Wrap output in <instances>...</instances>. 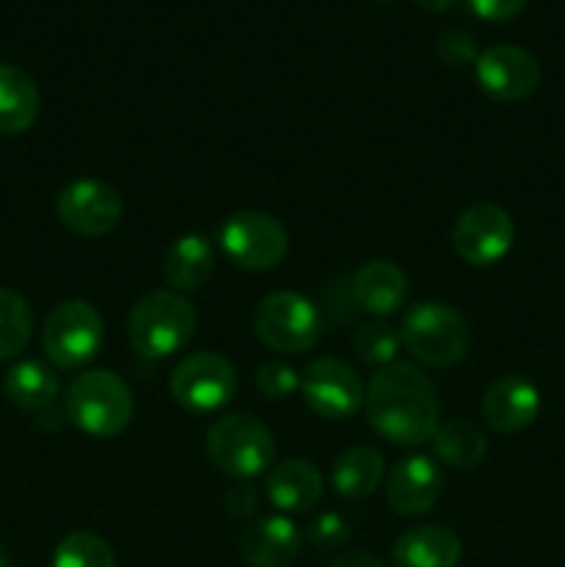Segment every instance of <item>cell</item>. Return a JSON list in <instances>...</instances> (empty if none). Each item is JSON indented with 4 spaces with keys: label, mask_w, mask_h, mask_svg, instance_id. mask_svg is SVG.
<instances>
[{
    "label": "cell",
    "mask_w": 565,
    "mask_h": 567,
    "mask_svg": "<svg viewBox=\"0 0 565 567\" xmlns=\"http://www.w3.org/2000/svg\"><path fill=\"white\" fill-rule=\"evenodd\" d=\"M210 463L233 480H255L275 463V437L269 426L249 413L216 419L205 435Z\"/></svg>",
    "instance_id": "5b68a950"
},
{
    "label": "cell",
    "mask_w": 565,
    "mask_h": 567,
    "mask_svg": "<svg viewBox=\"0 0 565 567\" xmlns=\"http://www.w3.org/2000/svg\"><path fill=\"white\" fill-rule=\"evenodd\" d=\"M170 391L188 413H216L236 396V369L225 354L194 352L175 365Z\"/></svg>",
    "instance_id": "9c48e42d"
},
{
    "label": "cell",
    "mask_w": 565,
    "mask_h": 567,
    "mask_svg": "<svg viewBox=\"0 0 565 567\" xmlns=\"http://www.w3.org/2000/svg\"><path fill=\"white\" fill-rule=\"evenodd\" d=\"M482 92L499 103H518L541 86V64L532 53L515 44H493L482 50L474 64Z\"/></svg>",
    "instance_id": "4fadbf2b"
},
{
    "label": "cell",
    "mask_w": 565,
    "mask_h": 567,
    "mask_svg": "<svg viewBox=\"0 0 565 567\" xmlns=\"http://www.w3.org/2000/svg\"><path fill=\"white\" fill-rule=\"evenodd\" d=\"M216 271V249L205 236H183L166 249L164 280L170 291H199Z\"/></svg>",
    "instance_id": "ffe728a7"
},
{
    "label": "cell",
    "mask_w": 565,
    "mask_h": 567,
    "mask_svg": "<svg viewBox=\"0 0 565 567\" xmlns=\"http://www.w3.org/2000/svg\"><path fill=\"white\" fill-rule=\"evenodd\" d=\"M197 330V310L183 293L150 291L133 305L127 319V341L133 352L150 360H164L181 352Z\"/></svg>",
    "instance_id": "7a4b0ae2"
},
{
    "label": "cell",
    "mask_w": 565,
    "mask_h": 567,
    "mask_svg": "<svg viewBox=\"0 0 565 567\" xmlns=\"http://www.w3.org/2000/svg\"><path fill=\"white\" fill-rule=\"evenodd\" d=\"M402 347L419 363L449 369L469 354L471 327L460 310L446 302H419L408 310L399 327Z\"/></svg>",
    "instance_id": "277c9868"
},
{
    "label": "cell",
    "mask_w": 565,
    "mask_h": 567,
    "mask_svg": "<svg viewBox=\"0 0 565 567\" xmlns=\"http://www.w3.org/2000/svg\"><path fill=\"white\" fill-rule=\"evenodd\" d=\"M225 507L230 518H249L258 509V491L247 480H238L236 485L227 487Z\"/></svg>",
    "instance_id": "4dcf8cb0"
},
{
    "label": "cell",
    "mask_w": 565,
    "mask_h": 567,
    "mask_svg": "<svg viewBox=\"0 0 565 567\" xmlns=\"http://www.w3.org/2000/svg\"><path fill=\"white\" fill-rule=\"evenodd\" d=\"M352 299L363 313L393 316L408 302V277L397 264L371 260L355 271Z\"/></svg>",
    "instance_id": "e0dca14e"
},
{
    "label": "cell",
    "mask_w": 565,
    "mask_h": 567,
    "mask_svg": "<svg viewBox=\"0 0 565 567\" xmlns=\"http://www.w3.org/2000/svg\"><path fill=\"white\" fill-rule=\"evenodd\" d=\"M515 225L504 208L493 203H476L458 216L452 230V247L469 266H493L513 249Z\"/></svg>",
    "instance_id": "30bf717a"
},
{
    "label": "cell",
    "mask_w": 565,
    "mask_h": 567,
    "mask_svg": "<svg viewBox=\"0 0 565 567\" xmlns=\"http://www.w3.org/2000/svg\"><path fill=\"white\" fill-rule=\"evenodd\" d=\"M541 413V391L521 374L499 377L482 396V419L502 435H515L535 424Z\"/></svg>",
    "instance_id": "9a60e30c"
},
{
    "label": "cell",
    "mask_w": 565,
    "mask_h": 567,
    "mask_svg": "<svg viewBox=\"0 0 565 567\" xmlns=\"http://www.w3.org/2000/svg\"><path fill=\"white\" fill-rule=\"evenodd\" d=\"M432 449H435L438 460L446 463L449 468L471 471L485 460L487 441L480 426L471 424V421H449V424L438 426Z\"/></svg>",
    "instance_id": "cb8c5ba5"
},
{
    "label": "cell",
    "mask_w": 565,
    "mask_h": 567,
    "mask_svg": "<svg viewBox=\"0 0 565 567\" xmlns=\"http://www.w3.org/2000/svg\"><path fill=\"white\" fill-rule=\"evenodd\" d=\"M302 548V535L294 520L266 515L253 520L238 537V554L249 567H288Z\"/></svg>",
    "instance_id": "2e32d148"
},
{
    "label": "cell",
    "mask_w": 565,
    "mask_h": 567,
    "mask_svg": "<svg viewBox=\"0 0 565 567\" xmlns=\"http://www.w3.org/2000/svg\"><path fill=\"white\" fill-rule=\"evenodd\" d=\"M530 0H469L471 11L487 22H507L524 11Z\"/></svg>",
    "instance_id": "1f68e13d"
},
{
    "label": "cell",
    "mask_w": 565,
    "mask_h": 567,
    "mask_svg": "<svg viewBox=\"0 0 565 567\" xmlns=\"http://www.w3.org/2000/svg\"><path fill=\"white\" fill-rule=\"evenodd\" d=\"M253 327L260 343L269 347L271 352L299 354L319 343L321 332H325V319H321L319 308L302 293L277 291L260 299L253 316Z\"/></svg>",
    "instance_id": "8992f818"
},
{
    "label": "cell",
    "mask_w": 565,
    "mask_h": 567,
    "mask_svg": "<svg viewBox=\"0 0 565 567\" xmlns=\"http://www.w3.org/2000/svg\"><path fill=\"white\" fill-rule=\"evenodd\" d=\"M219 247L247 271H271L288 255V230L264 210H238L222 225Z\"/></svg>",
    "instance_id": "ba28073f"
},
{
    "label": "cell",
    "mask_w": 565,
    "mask_h": 567,
    "mask_svg": "<svg viewBox=\"0 0 565 567\" xmlns=\"http://www.w3.org/2000/svg\"><path fill=\"white\" fill-rule=\"evenodd\" d=\"M435 53L438 59L449 66L476 64V59H480L474 37H471L469 31H463V28H446V31L435 39Z\"/></svg>",
    "instance_id": "f1b7e54d"
},
{
    "label": "cell",
    "mask_w": 565,
    "mask_h": 567,
    "mask_svg": "<svg viewBox=\"0 0 565 567\" xmlns=\"http://www.w3.org/2000/svg\"><path fill=\"white\" fill-rule=\"evenodd\" d=\"M443 491V471L427 454H410L402 457L386 482L388 507L404 518L424 515L438 502Z\"/></svg>",
    "instance_id": "5bb4252c"
},
{
    "label": "cell",
    "mask_w": 565,
    "mask_h": 567,
    "mask_svg": "<svg viewBox=\"0 0 565 567\" xmlns=\"http://www.w3.org/2000/svg\"><path fill=\"white\" fill-rule=\"evenodd\" d=\"M53 567H116V557L103 537L72 532L55 546Z\"/></svg>",
    "instance_id": "484cf974"
},
{
    "label": "cell",
    "mask_w": 565,
    "mask_h": 567,
    "mask_svg": "<svg viewBox=\"0 0 565 567\" xmlns=\"http://www.w3.org/2000/svg\"><path fill=\"white\" fill-rule=\"evenodd\" d=\"M355 352L363 363L369 365H388L393 363V358L399 354V347H402V338H399V330H393L386 321H371V324H363L358 332H355Z\"/></svg>",
    "instance_id": "4316f807"
},
{
    "label": "cell",
    "mask_w": 565,
    "mask_h": 567,
    "mask_svg": "<svg viewBox=\"0 0 565 567\" xmlns=\"http://www.w3.org/2000/svg\"><path fill=\"white\" fill-rule=\"evenodd\" d=\"M460 557L463 540L458 532L441 524L415 526L393 546V567H458Z\"/></svg>",
    "instance_id": "ac0fdd59"
},
{
    "label": "cell",
    "mask_w": 565,
    "mask_h": 567,
    "mask_svg": "<svg viewBox=\"0 0 565 567\" xmlns=\"http://www.w3.org/2000/svg\"><path fill=\"white\" fill-rule=\"evenodd\" d=\"M0 567H11V559H9V554H6L3 548H0Z\"/></svg>",
    "instance_id": "e575fe53"
},
{
    "label": "cell",
    "mask_w": 565,
    "mask_h": 567,
    "mask_svg": "<svg viewBox=\"0 0 565 567\" xmlns=\"http://www.w3.org/2000/svg\"><path fill=\"white\" fill-rule=\"evenodd\" d=\"M366 415L393 446H421L438 432L441 402L430 377L410 363H388L371 377Z\"/></svg>",
    "instance_id": "6da1fadb"
},
{
    "label": "cell",
    "mask_w": 565,
    "mask_h": 567,
    "mask_svg": "<svg viewBox=\"0 0 565 567\" xmlns=\"http://www.w3.org/2000/svg\"><path fill=\"white\" fill-rule=\"evenodd\" d=\"M255 385L266 399L277 402V399H288L299 388V374L282 360H266L255 374Z\"/></svg>",
    "instance_id": "83f0119b"
},
{
    "label": "cell",
    "mask_w": 565,
    "mask_h": 567,
    "mask_svg": "<svg viewBox=\"0 0 565 567\" xmlns=\"http://www.w3.org/2000/svg\"><path fill=\"white\" fill-rule=\"evenodd\" d=\"M349 524L338 513H325L308 526L305 540L316 548V551H338L349 543Z\"/></svg>",
    "instance_id": "f546056e"
},
{
    "label": "cell",
    "mask_w": 565,
    "mask_h": 567,
    "mask_svg": "<svg viewBox=\"0 0 565 567\" xmlns=\"http://www.w3.org/2000/svg\"><path fill=\"white\" fill-rule=\"evenodd\" d=\"M413 3H419L421 9H427V11H446V9H452L458 0H413Z\"/></svg>",
    "instance_id": "836d02e7"
},
{
    "label": "cell",
    "mask_w": 565,
    "mask_h": 567,
    "mask_svg": "<svg viewBox=\"0 0 565 567\" xmlns=\"http://www.w3.org/2000/svg\"><path fill=\"white\" fill-rule=\"evenodd\" d=\"M3 391L11 404L39 413V410H48L59 399V377L39 360H20V363L6 371Z\"/></svg>",
    "instance_id": "603a6c76"
},
{
    "label": "cell",
    "mask_w": 565,
    "mask_h": 567,
    "mask_svg": "<svg viewBox=\"0 0 565 567\" xmlns=\"http://www.w3.org/2000/svg\"><path fill=\"white\" fill-rule=\"evenodd\" d=\"M120 192L111 183L94 181V177H83V181L70 183L61 188L59 199H55V214L59 221L72 230L75 236L97 238L114 230L122 219Z\"/></svg>",
    "instance_id": "8fae6325"
},
{
    "label": "cell",
    "mask_w": 565,
    "mask_h": 567,
    "mask_svg": "<svg viewBox=\"0 0 565 567\" xmlns=\"http://www.w3.org/2000/svg\"><path fill=\"white\" fill-rule=\"evenodd\" d=\"M325 493V476L310 460H282L266 476V496L280 513H305Z\"/></svg>",
    "instance_id": "d6986e66"
},
{
    "label": "cell",
    "mask_w": 565,
    "mask_h": 567,
    "mask_svg": "<svg viewBox=\"0 0 565 567\" xmlns=\"http://www.w3.org/2000/svg\"><path fill=\"white\" fill-rule=\"evenodd\" d=\"M299 388L316 415L330 421L352 419L366 404V391L360 377L347 363L336 358H321L305 369Z\"/></svg>",
    "instance_id": "7c38bea8"
},
{
    "label": "cell",
    "mask_w": 565,
    "mask_h": 567,
    "mask_svg": "<svg viewBox=\"0 0 565 567\" xmlns=\"http://www.w3.org/2000/svg\"><path fill=\"white\" fill-rule=\"evenodd\" d=\"M64 410L66 419L86 435L116 437L133 421V393L114 371H83L66 388Z\"/></svg>",
    "instance_id": "3957f363"
},
{
    "label": "cell",
    "mask_w": 565,
    "mask_h": 567,
    "mask_svg": "<svg viewBox=\"0 0 565 567\" xmlns=\"http://www.w3.org/2000/svg\"><path fill=\"white\" fill-rule=\"evenodd\" d=\"M39 89L25 70L14 64H0V133L20 136L37 122Z\"/></svg>",
    "instance_id": "44dd1931"
},
{
    "label": "cell",
    "mask_w": 565,
    "mask_h": 567,
    "mask_svg": "<svg viewBox=\"0 0 565 567\" xmlns=\"http://www.w3.org/2000/svg\"><path fill=\"white\" fill-rule=\"evenodd\" d=\"M33 336V313L25 297L11 288H0V363L25 352Z\"/></svg>",
    "instance_id": "d4e9b609"
},
{
    "label": "cell",
    "mask_w": 565,
    "mask_h": 567,
    "mask_svg": "<svg viewBox=\"0 0 565 567\" xmlns=\"http://www.w3.org/2000/svg\"><path fill=\"white\" fill-rule=\"evenodd\" d=\"M332 567H388L380 557L369 551H343Z\"/></svg>",
    "instance_id": "d6a6232c"
},
{
    "label": "cell",
    "mask_w": 565,
    "mask_h": 567,
    "mask_svg": "<svg viewBox=\"0 0 565 567\" xmlns=\"http://www.w3.org/2000/svg\"><path fill=\"white\" fill-rule=\"evenodd\" d=\"M380 3H386V0H380Z\"/></svg>",
    "instance_id": "d590c367"
},
{
    "label": "cell",
    "mask_w": 565,
    "mask_h": 567,
    "mask_svg": "<svg viewBox=\"0 0 565 567\" xmlns=\"http://www.w3.org/2000/svg\"><path fill=\"white\" fill-rule=\"evenodd\" d=\"M105 341V324L97 308L83 299L61 302L48 316L42 330L44 354L59 369H83L100 354Z\"/></svg>",
    "instance_id": "52a82bcc"
},
{
    "label": "cell",
    "mask_w": 565,
    "mask_h": 567,
    "mask_svg": "<svg viewBox=\"0 0 565 567\" xmlns=\"http://www.w3.org/2000/svg\"><path fill=\"white\" fill-rule=\"evenodd\" d=\"M382 476H386V460L371 446L347 449L332 463V487L338 496L352 502L369 498L382 485Z\"/></svg>",
    "instance_id": "7402d4cb"
}]
</instances>
